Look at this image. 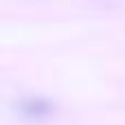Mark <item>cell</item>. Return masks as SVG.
<instances>
[{"label": "cell", "instance_id": "obj_1", "mask_svg": "<svg viewBox=\"0 0 125 125\" xmlns=\"http://www.w3.org/2000/svg\"><path fill=\"white\" fill-rule=\"evenodd\" d=\"M18 112L29 121H42L55 112V105L46 99H26V101H20Z\"/></svg>", "mask_w": 125, "mask_h": 125}]
</instances>
